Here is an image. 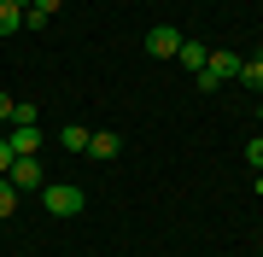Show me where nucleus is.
<instances>
[{
	"instance_id": "nucleus-13",
	"label": "nucleus",
	"mask_w": 263,
	"mask_h": 257,
	"mask_svg": "<svg viewBox=\"0 0 263 257\" xmlns=\"http://www.w3.org/2000/svg\"><path fill=\"white\" fill-rule=\"evenodd\" d=\"M29 12H41V18H53V12H59V0H29Z\"/></svg>"
},
{
	"instance_id": "nucleus-8",
	"label": "nucleus",
	"mask_w": 263,
	"mask_h": 257,
	"mask_svg": "<svg viewBox=\"0 0 263 257\" xmlns=\"http://www.w3.org/2000/svg\"><path fill=\"white\" fill-rule=\"evenodd\" d=\"M88 134H94L88 123H65L59 129V146H65V152H88Z\"/></svg>"
},
{
	"instance_id": "nucleus-2",
	"label": "nucleus",
	"mask_w": 263,
	"mask_h": 257,
	"mask_svg": "<svg viewBox=\"0 0 263 257\" xmlns=\"http://www.w3.org/2000/svg\"><path fill=\"white\" fill-rule=\"evenodd\" d=\"M222 82H240V58H234V53H211V58H205V70L193 76L199 94H216Z\"/></svg>"
},
{
	"instance_id": "nucleus-9",
	"label": "nucleus",
	"mask_w": 263,
	"mask_h": 257,
	"mask_svg": "<svg viewBox=\"0 0 263 257\" xmlns=\"http://www.w3.org/2000/svg\"><path fill=\"white\" fill-rule=\"evenodd\" d=\"M18 29H24V6L0 0V35H18Z\"/></svg>"
},
{
	"instance_id": "nucleus-4",
	"label": "nucleus",
	"mask_w": 263,
	"mask_h": 257,
	"mask_svg": "<svg viewBox=\"0 0 263 257\" xmlns=\"http://www.w3.org/2000/svg\"><path fill=\"white\" fill-rule=\"evenodd\" d=\"M6 181H12L18 193H41V187H47V175H41V164H35V158H18V164L6 170Z\"/></svg>"
},
{
	"instance_id": "nucleus-10",
	"label": "nucleus",
	"mask_w": 263,
	"mask_h": 257,
	"mask_svg": "<svg viewBox=\"0 0 263 257\" xmlns=\"http://www.w3.org/2000/svg\"><path fill=\"white\" fill-rule=\"evenodd\" d=\"M12 210H18V187H12V181H6V175H0V222H6V216H12Z\"/></svg>"
},
{
	"instance_id": "nucleus-16",
	"label": "nucleus",
	"mask_w": 263,
	"mask_h": 257,
	"mask_svg": "<svg viewBox=\"0 0 263 257\" xmlns=\"http://www.w3.org/2000/svg\"><path fill=\"white\" fill-rule=\"evenodd\" d=\"M257 123H263V105H257Z\"/></svg>"
},
{
	"instance_id": "nucleus-12",
	"label": "nucleus",
	"mask_w": 263,
	"mask_h": 257,
	"mask_svg": "<svg viewBox=\"0 0 263 257\" xmlns=\"http://www.w3.org/2000/svg\"><path fill=\"white\" fill-rule=\"evenodd\" d=\"M12 164H18V152H12V141H6V134H0V175H6Z\"/></svg>"
},
{
	"instance_id": "nucleus-17",
	"label": "nucleus",
	"mask_w": 263,
	"mask_h": 257,
	"mask_svg": "<svg viewBox=\"0 0 263 257\" xmlns=\"http://www.w3.org/2000/svg\"><path fill=\"white\" fill-rule=\"evenodd\" d=\"M257 58H263V53H257Z\"/></svg>"
},
{
	"instance_id": "nucleus-3",
	"label": "nucleus",
	"mask_w": 263,
	"mask_h": 257,
	"mask_svg": "<svg viewBox=\"0 0 263 257\" xmlns=\"http://www.w3.org/2000/svg\"><path fill=\"white\" fill-rule=\"evenodd\" d=\"M176 47H181V29L176 24H152L146 29V53L152 58H176Z\"/></svg>"
},
{
	"instance_id": "nucleus-7",
	"label": "nucleus",
	"mask_w": 263,
	"mask_h": 257,
	"mask_svg": "<svg viewBox=\"0 0 263 257\" xmlns=\"http://www.w3.org/2000/svg\"><path fill=\"white\" fill-rule=\"evenodd\" d=\"M176 58H181V70H187V76H199V70H205V58H211V47H199L193 35H181V47H176Z\"/></svg>"
},
{
	"instance_id": "nucleus-5",
	"label": "nucleus",
	"mask_w": 263,
	"mask_h": 257,
	"mask_svg": "<svg viewBox=\"0 0 263 257\" xmlns=\"http://www.w3.org/2000/svg\"><path fill=\"white\" fill-rule=\"evenodd\" d=\"M117 152H123V134H117V129H94V134H88V158L111 164Z\"/></svg>"
},
{
	"instance_id": "nucleus-11",
	"label": "nucleus",
	"mask_w": 263,
	"mask_h": 257,
	"mask_svg": "<svg viewBox=\"0 0 263 257\" xmlns=\"http://www.w3.org/2000/svg\"><path fill=\"white\" fill-rule=\"evenodd\" d=\"M246 164H252V170H263V134H257V141H246Z\"/></svg>"
},
{
	"instance_id": "nucleus-1",
	"label": "nucleus",
	"mask_w": 263,
	"mask_h": 257,
	"mask_svg": "<svg viewBox=\"0 0 263 257\" xmlns=\"http://www.w3.org/2000/svg\"><path fill=\"white\" fill-rule=\"evenodd\" d=\"M82 205H88V193L76 181H47L41 187V210L47 216H82Z\"/></svg>"
},
{
	"instance_id": "nucleus-6",
	"label": "nucleus",
	"mask_w": 263,
	"mask_h": 257,
	"mask_svg": "<svg viewBox=\"0 0 263 257\" xmlns=\"http://www.w3.org/2000/svg\"><path fill=\"white\" fill-rule=\"evenodd\" d=\"M6 141H12V152H18V158H35L41 129H35V123H12V134H6Z\"/></svg>"
},
{
	"instance_id": "nucleus-14",
	"label": "nucleus",
	"mask_w": 263,
	"mask_h": 257,
	"mask_svg": "<svg viewBox=\"0 0 263 257\" xmlns=\"http://www.w3.org/2000/svg\"><path fill=\"white\" fill-rule=\"evenodd\" d=\"M12 105H18V100H6V94H0V123H12Z\"/></svg>"
},
{
	"instance_id": "nucleus-15",
	"label": "nucleus",
	"mask_w": 263,
	"mask_h": 257,
	"mask_svg": "<svg viewBox=\"0 0 263 257\" xmlns=\"http://www.w3.org/2000/svg\"><path fill=\"white\" fill-rule=\"evenodd\" d=\"M12 6H24V12H29V0H12Z\"/></svg>"
}]
</instances>
